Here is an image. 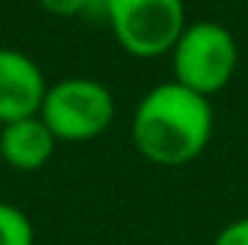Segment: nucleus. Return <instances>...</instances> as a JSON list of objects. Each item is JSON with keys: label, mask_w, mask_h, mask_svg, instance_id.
<instances>
[{"label": "nucleus", "mask_w": 248, "mask_h": 245, "mask_svg": "<svg viewBox=\"0 0 248 245\" xmlns=\"http://www.w3.org/2000/svg\"><path fill=\"white\" fill-rule=\"evenodd\" d=\"M214 245H248V216L231 222V225H225V228L217 234Z\"/></svg>", "instance_id": "obj_9"}, {"label": "nucleus", "mask_w": 248, "mask_h": 245, "mask_svg": "<svg viewBox=\"0 0 248 245\" xmlns=\"http://www.w3.org/2000/svg\"><path fill=\"white\" fill-rule=\"evenodd\" d=\"M46 90L41 66L29 55L0 46V127L38 116Z\"/></svg>", "instance_id": "obj_5"}, {"label": "nucleus", "mask_w": 248, "mask_h": 245, "mask_svg": "<svg viewBox=\"0 0 248 245\" xmlns=\"http://www.w3.org/2000/svg\"><path fill=\"white\" fill-rule=\"evenodd\" d=\"M170 58H173V81L211 98L234 78L240 49L234 35L222 23L199 20L185 26L182 38L170 49Z\"/></svg>", "instance_id": "obj_2"}, {"label": "nucleus", "mask_w": 248, "mask_h": 245, "mask_svg": "<svg viewBox=\"0 0 248 245\" xmlns=\"http://www.w3.org/2000/svg\"><path fill=\"white\" fill-rule=\"evenodd\" d=\"M38 116L58 141H90L113 124L116 101L101 81L63 78L49 84Z\"/></svg>", "instance_id": "obj_4"}, {"label": "nucleus", "mask_w": 248, "mask_h": 245, "mask_svg": "<svg viewBox=\"0 0 248 245\" xmlns=\"http://www.w3.org/2000/svg\"><path fill=\"white\" fill-rule=\"evenodd\" d=\"M55 144H58V138L52 136V130L44 124L41 116L20 119V122L0 127V156L9 168L23 170V173L41 170L52 159Z\"/></svg>", "instance_id": "obj_6"}, {"label": "nucleus", "mask_w": 248, "mask_h": 245, "mask_svg": "<svg viewBox=\"0 0 248 245\" xmlns=\"http://www.w3.org/2000/svg\"><path fill=\"white\" fill-rule=\"evenodd\" d=\"M44 12L55 15V17H78V15H90L93 0H38Z\"/></svg>", "instance_id": "obj_8"}, {"label": "nucleus", "mask_w": 248, "mask_h": 245, "mask_svg": "<svg viewBox=\"0 0 248 245\" xmlns=\"http://www.w3.org/2000/svg\"><path fill=\"white\" fill-rule=\"evenodd\" d=\"M136 150L162 168L193 162L211 141L214 110L211 101L176 81L153 87L133 113Z\"/></svg>", "instance_id": "obj_1"}, {"label": "nucleus", "mask_w": 248, "mask_h": 245, "mask_svg": "<svg viewBox=\"0 0 248 245\" xmlns=\"http://www.w3.org/2000/svg\"><path fill=\"white\" fill-rule=\"evenodd\" d=\"M0 245H35L32 219L12 202H0Z\"/></svg>", "instance_id": "obj_7"}, {"label": "nucleus", "mask_w": 248, "mask_h": 245, "mask_svg": "<svg viewBox=\"0 0 248 245\" xmlns=\"http://www.w3.org/2000/svg\"><path fill=\"white\" fill-rule=\"evenodd\" d=\"M104 20L124 52L136 58L170 52L187 26L182 0H107Z\"/></svg>", "instance_id": "obj_3"}]
</instances>
